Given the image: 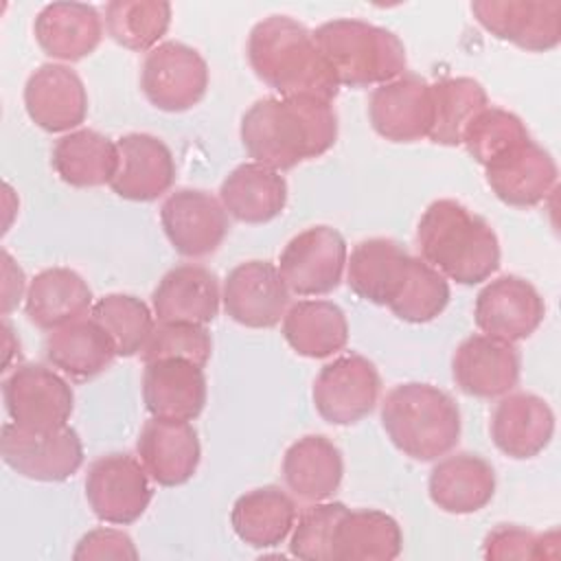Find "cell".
I'll return each instance as SVG.
<instances>
[{"label":"cell","mask_w":561,"mask_h":561,"mask_svg":"<svg viewBox=\"0 0 561 561\" xmlns=\"http://www.w3.org/2000/svg\"><path fill=\"white\" fill-rule=\"evenodd\" d=\"M48 364L70 379H92L101 375L116 357V346L105 329L92 318H79L53 329L44 340Z\"/></svg>","instance_id":"cell-31"},{"label":"cell","mask_w":561,"mask_h":561,"mask_svg":"<svg viewBox=\"0 0 561 561\" xmlns=\"http://www.w3.org/2000/svg\"><path fill=\"white\" fill-rule=\"evenodd\" d=\"M342 502H311L291 528L289 552L305 561H331V539L335 524L346 513Z\"/></svg>","instance_id":"cell-42"},{"label":"cell","mask_w":561,"mask_h":561,"mask_svg":"<svg viewBox=\"0 0 561 561\" xmlns=\"http://www.w3.org/2000/svg\"><path fill=\"white\" fill-rule=\"evenodd\" d=\"M248 61L254 75L280 96H316L333 103L340 92L313 33L289 15H270L252 26Z\"/></svg>","instance_id":"cell-2"},{"label":"cell","mask_w":561,"mask_h":561,"mask_svg":"<svg viewBox=\"0 0 561 561\" xmlns=\"http://www.w3.org/2000/svg\"><path fill=\"white\" fill-rule=\"evenodd\" d=\"M430 500L445 513L471 515L482 511L495 495V469L471 451L440 456L427 480Z\"/></svg>","instance_id":"cell-25"},{"label":"cell","mask_w":561,"mask_h":561,"mask_svg":"<svg viewBox=\"0 0 561 561\" xmlns=\"http://www.w3.org/2000/svg\"><path fill=\"white\" fill-rule=\"evenodd\" d=\"M471 13L486 33L522 50L546 53L561 42L559 0H476Z\"/></svg>","instance_id":"cell-14"},{"label":"cell","mask_w":561,"mask_h":561,"mask_svg":"<svg viewBox=\"0 0 561 561\" xmlns=\"http://www.w3.org/2000/svg\"><path fill=\"white\" fill-rule=\"evenodd\" d=\"M298 511L287 491L267 484L237 497L230 511L234 535L252 548H274L283 543L296 524Z\"/></svg>","instance_id":"cell-33"},{"label":"cell","mask_w":561,"mask_h":561,"mask_svg":"<svg viewBox=\"0 0 561 561\" xmlns=\"http://www.w3.org/2000/svg\"><path fill=\"white\" fill-rule=\"evenodd\" d=\"M0 454L7 467L37 482H61L83 465V443L75 427L26 430L11 423L2 425Z\"/></svg>","instance_id":"cell-6"},{"label":"cell","mask_w":561,"mask_h":561,"mask_svg":"<svg viewBox=\"0 0 561 561\" xmlns=\"http://www.w3.org/2000/svg\"><path fill=\"white\" fill-rule=\"evenodd\" d=\"M537 533L515 526L500 524L484 537L482 554L491 561H511V559H535Z\"/></svg>","instance_id":"cell-44"},{"label":"cell","mask_w":561,"mask_h":561,"mask_svg":"<svg viewBox=\"0 0 561 561\" xmlns=\"http://www.w3.org/2000/svg\"><path fill=\"white\" fill-rule=\"evenodd\" d=\"M39 48L59 61H79L96 50L103 39V18L92 4H46L33 24Z\"/></svg>","instance_id":"cell-26"},{"label":"cell","mask_w":561,"mask_h":561,"mask_svg":"<svg viewBox=\"0 0 561 561\" xmlns=\"http://www.w3.org/2000/svg\"><path fill=\"white\" fill-rule=\"evenodd\" d=\"M239 136L252 162L289 171L335 145L337 116L324 99L265 96L248 107Z\"/></svg>","instance_id":"cell-1"},{"label":"cell","mask_w":561,"mask_h":561,"mask_svg":"<svg viewBox=\"0 0 561 561\" xmlns=\"http://www.w3.org/2000/svg\"><path fill=\"white\" fill-rule=\"evenodd\" d=\"M162 230L173 250L186 259L213 254L228 234L224 204L202 188H178L160 206Z\"/></svg>","instance_id":"cell-12"},{"label":"cell","mask_w":561,"mask_h":561,"mask_svg":"<svg viewBox=\"0 0 561 561\" xmlns=\"http://www.w3.org/2000/svg\"><path fill=\"white\" fill-rule=\"evenodd\" d=\"M92 309V289L70 267H48L33 276L24 296V313L44 331L83 318Z\"/></svg>","instance_id":"cell-30"},{"label":"cell","mask_w":561,"mask_h":561,"mask_svg":"<svg viewBox=\"0 0 561 561\" xmlns=\"http://www.w3.org/2000/svg\"><path fill=\"white\" fill-rule=\"evenodd\" d=\"M118 169L110 188L129 202H153L175 182L171 149L151 134H125L116 140Z\"/></svg>","instance_id":"cell-21"},{"label":"cell","mask_w":561,"mask_h":561,"mask_svg":"<svg viewBox=\"0 0 561 561\" xmlns=\"http://www.w3.org/2000/svg\"><path fill=\"white\" fill-rule=\"evenodd\" d=\"M491 440L513 460L539 456L552 440L554 412L546 399L533 392H508L491 414Z\"/></svg>","instance_id":"cell-22"},{"label":"cell","mask_w":561,"mask_h":561,"mask_svg":"<svg viewBox=\"0 0 561 561\" xmlns=\"http://www.w3.org/2000/svg\"><path fill=\"white\" fill-rule=\"evenodd\" d=\"M2 261V316H9L22 300L26 287V276L22 267L13 261V256L2 250L0 254Z\"/></svg>","instance_id":"cell-45"},{"label":"cell","mask_w":561,"mask_h":561,"mask_svg":"<svg viewBox=\"0 0 561 561\" xmlns=\"http://www.w3.org/2000/svg\"><path fill=\"white\" fill-rule=\"evenodd\" d=\"M519 353L515 344L473 333L465 337L451 355V377L456 386L478 399L508 394L519 381Z\"/></svg>","instance_id":"cell-17"},{"label":"cell","mask_w":561,"mask_h":561,"mask_svg":"<svg viewBox=\"0 0 561 561\" xmlns=\"http://www.w3.org/2000/svg\"><path fill=\"white\" fill-rule=\"evenodd\" d=\"M136 456L156 484L180 486L197 471L202 447L188 421L151 416L138 434Z\"/></svg>","instance_id":"cell-20"},{"label":"cell","mask_w":561,"mask_h":561,"mask_svg":"<svg viewBox=\"0 0 561 561\" xmlns=\"http://www.w3.org/2000/svg\"><path fill=\"white\" fill-rule=\"evenodd\" d=\"M399 522L377 508H357L340 517L331 539V561H392L401 554Z\"/></svg>","instance_id":"cell-32"},{"label":"cell","mask_w":561,"mask_h":561,"mask_svg":"<svg viewBox=\"0 0 561 561\" xmlns=\"http://www.w3.org/2000/svg\"><path fill=\"white\" fill-rule=\"evenodd\" d=\"M2 331H4V348H7V355H4V368L2 370H7L9 368V364H11V353L13 351H18L20 353V344H11V340H13V329H11V324L7 322V318L2 320Z\"/></svg>","instance_id":"cell-46"},{"label":"cell","mask_w":561,"mask_h":561,"mask_svg":"<svg viewBox=\"0 0 561 561\" xmlns=\"http://www.w3.org/2000/svg\"><path fill=\"white\" fill-rule=\"evenodd\" d=\"M370 127L390 142H416L427 138L432 127V90L430 83L414 75L381 83L368 101Z\"/></svg>","instance_id":"cell-16"},{"label":"cell","mask_w":561,"mask_h":561,"mask_svg":"<svg viewBox=\"0 0 561 561\" xmlns=\"http://www.w3.org/2000/svg\"><path fill=\"white\" fill-rule=\"evenodd\" d=\"M90 313L112 337L118 357L140 353L156 327L151 309L131 294H107L92 305Z\"/></svg>","instance_id":"cell-38"},{"label":"cell","mask_w":561,"mask_h":561,"mask_svg":"<svg viewBox=\"0 0 561 561\" xmlns=\"http://www.w3.org/2000/svg\"><path fill=\"white\" fill-rule=\"evenodd\" d=\"M83 486L92 513L114 526L140 519L153 497L149 473L129 454H107L90 462Z\"/></svg>","instance_id":"cell-8"},{"label":"cell","mask_w":561,"mask_h":561,"mask_svg":"<svg viewBox=\"0 0 561 561\" xmlns=\"http://www.w3.org/2000/svg\"><path fill=\"white\" fill-rule=\"evenodd\" d=\"M311 33L340 85H381L401 77L408 68L403 42L383 26L337 18Z\"/></svg>","instance_id":"cell-5"},{"label":"cell","mask_w":561,"mask_h":561,"mask_svg":"<svg viewBox=\"0 0 561 561\" xmlns=\"http://www.w3.org/2000/svg\"><path fill=\"white\" fill-rule=\"evenodd\" d=\"M77 561H103V559H138V550L131 537L118 528L88 530L72 552Z\"/></svg>","instance_id":"cell-43"},{"label":"cell","mask_w":561,"mask_h":561,"mask_svg":"<svg viewBox=\"0 0 561 561\" xmlns=\"http://www.w3.org/2000/svg\"><path fill=\"white\" fill-rule=\"evenodd\" d=\"M381 377L375 364L357 353L324 364L313 381L316 412L331 425H353L366 419L379 399Z\"/></svg>","instance_id":"cell-11"},{"label":"cell","mask_w":561,"mask_h":561,"mask_svg":"<svg viewBox=\"0 0 561 561\" xmlns=\"http://www.w3.org/2000/svg\"><path fill=\"white\" fill-rule=\"evenodd\" d=\"M171 4L164 0H112L105 4V33L127 50H151L167 35Z\"/></svg>","instance_id":"cell-37"},{"label":"cell","mask_w":561,"mask_h":561,"mask_svg":"<svg viewBox=\"0 0 561 561\" xmlns=\"http://www.w3.org/2000/svg\"><path fill=\"white\" fill-rule=\"evenodd\" d=\"M484 175L500 202L515 208H530L554 191L559 171L552 156L533 138H526L486 164Z\"/></svg>","instance_id":"cell-19"},{"label":"cell","mask_w":561,"mask_h":561,"mask_svg":"<svg viewBox=\"0 0 561 561\" xmlns=\"http://www.w3.org/2000/svg\"><path fill=\"white\" fill-rule=\"evenodd\" d=\"M9 419L26 430H55L68 425L75 410L70 383L42 364H18L2 381Z\"/></svg>","instance_id":"cell-10"},{"label":"cell","mask_w":561,"mask_h":561,"mask_svg":"<svg viewBox=\"0 0 561 561\" xmlns=\"http://www.w3.org/2000/svg\"><path fill=\"white\" fill-rule=\"evenodd\" d=\"M381 425L403 456L427 462L458 445L460 410L445 390L423 381H405L383 397Z\"/></svg>","instance_id":"cell-4"},{"label":"cell","mask_w":561,"mask_h":561,"mask_svg":"<svg viewBox=\"0 0 561 561\" xmlns=\"http://www.w3.org/2000/svg\"><path fill=\"white\" fill-rule=\"evenodd\" d=\"M283 337L298 355L324 359L346 346L348 322L331 300H298L283 316Z\"/></svg>","instance_id":"cell-35"},{"label":"cell","mask_w":561,"mask_h":561,"mask_svg":"<svg viewBox=\"0 0 561 561\" xmlns=\"http://www.w3.org/2000/svg\"><path fill=\"white\" fill-rule=\"evenodd\" d=\"M142 401L147 412L158 419H197L206 405L204 368L178 357L145 364Z\"/></svg>","instance_id":"cell-24"},{"label":"cell","mask_w":561,"mask_h":561,"mask_svg":"<svg viewBox=\"0 0 561 561\" xmlns=\"http://www.w3.org/2000/svg\"><path fill=\"white\" fill-rule=\"evenodd\" d=\"M526 138H530V134L517 114L486 105L467 125L462 134V145L467 147L469 156L484 169Z\"/></svg>","instance_id":"cell-40"},{"label":"cell","mask_w":561,"mask_h":561,"mask_svg":"<svg viewBox=\"0 0 561 561\" xmlns=\"http://www.w3.org/2000/svg\"><path fill=\"white\" fill-rule=\"evenodd\" d=\"M546 316V302L539 291L522 276L504 274L489 280L476 296L473 322L491 337L519 342L530 337Z\"/></svg>","instance_id":"cell-13"},{"label":"cell","mask_w":561,"mask_h":561,"mask_svg":"<svg viewBox=\"0 0 561 561\" xmlns=\"http://www.w3.org/2000/svg\"><path fill=\"white\" fill-rule=\"evenodd\" d=\"M432 127L427 138L434 145L458 147L467 125L489 105L484 88L471 77H445L430 83Z\"/></svg>","instance_id":"cell-36"},{"label":"cell","mask_w":561,"mask_h":561,"mask_svg":"<svg viewBox=\"0 0 561 561\" xmlns=\"http://www.w3.org/2000/svg\"><path fill=\"white\" fill-rule=\"evenodd\" d=\"M287 489L302 502H324L342 484L344 458L333 440L307 434L291 443L280 465Z\"/></svg>","instance_id":"cell-28"},{"label":"cell","mask_w":561,"mask_h":561,"mask_svg":"<svg viewBox=\"0 0 561 561\" xmlns=\"http://www.w3.org/2000/svg\"><path fill=\"white\" fill-rule=\"evenodd\" d=\"M346 259V241L335 228L311 226L289 239L276 267L291 294L324 296L337 289Z\"/></svg>","instance_id":"cell-9"},{"label":"cell","mask_w":561,"mask_h":561,"mask_svg":"<svg viewBox=\"0 0 561 561\" xmlns=\"http://www.w3.org/2000/svg\"><path fill=\"white\" fill-rule=\"evenodd\" d=\"M55 173L75 188L110 184L118 169V149L107 136L94 129L64 134L50 151Z\"/></svg>","instance_id":"cell-34"},{"label":"cell","mask_w":561,"mask_h":561,"mask_svg":"<svg viewBox=\"0 0 561 561\" xmlns=\"http://www.w3.org/2000/svg\"><path fill=\"white\" fill-rule=\"evenodd\" d=\"M213 353V340L204 324L193 322H158L140 351L145 364L158 359H188L206 366Z\"/></svg>","instance_id":"cell-41"},{"label":"cell","mask_w":561,"mask_h":561,"mask_svg":"<svg viewBox=\"0 0 561 561\" xmlns=\"http://www.w3.org/2000/svg\"><path fill=\"white\" fill-rule=\"evenodd\" d=\"M449 296L447 278L423 259L412 256L405 283L388 309L403 322L423 324L445 311Z\"/></svg>","instance_id":"cell-39"},{"label":"cell","mask_w":561,"mask_h":561,"mask_svg":"<svg viewBox=\"0 0 561 561\" xmlns=\"http://www.w3.org/2000/svg\"><path fill=\"white\" fill-rule=\"evenodd\" d=\"M289 289L270 261H243L234 265L221 291L224 311L248 329H272L289 309Z\"/></svg>","instance_id":"cell-15"},{"label":"cell","mask_w":561,"mask_h":561,"mask_svg":"<svg viewBox=\"0 0 561 561\" xmlns=\"http://www.w3.org/2000/svg\"><path fill=\"white\" fill-rule=\"evenodd\" d=\"M416 245L427 265L458 285L484 283L500 267L495 230L456 199H436L425 208Z\"/></svg>","instance_id":"cell-3"},{"label":"cell","mask_w":561,"mask_h":561,"mask_svg":"<svg viewBox=\"0 0 561 561\" xmlns=\"http://www.w3.org/2000/svg\"><path fill=\"white\" fill-rule=\"evenodd\" d=\"M24 110L48 134L75 131L88 116V92L72 68L42 64L24 83Z\"/></svg>","instance_id":"cell-18"},{"label":"cell","mask_w":561,"mask_h":561,"mask_svg":"<svg viewBox=\"0 0 561 561\" xmlns=\"http://www.w3.org/2000/svg\"><path fill=\"white\" fill-rule=\"evenodd\" d=\"M221 289L215 272L204 265L182 263L169 270L151 294V309L158 322L208 324L217 318Z\"/></svg>","instance_id":"cell-23"},{"label":"cell","mask_w":561,"mask_h":561,"mask_svg":"<svg viewBox=\"0 0 561 561\" xmlns=\"http://www.w3.org/2000/svg\"><path fill=\"white\" fill-rule=\"evenodd\" d=\"M219 202L226 213L241 224H267L287 204V182L280 171L259 162L234 167L219 186Z\"/></svg>","instance_id":"cell-29"},{"label":"cell","mask_w":561,"mask_h":561,"mask_svg":"<svg viewBox=\"0 0 561 561\" xmlns=\"http://www.w3.org/2000/svg\"><path fill=\"white\" fill-rule=\"evenodd\" d=\"M410 259L392 239H364L346 259V283L355 296L388 307L405 283Z\"/></svg>","instance_id":"cell-27"},{"label":"cell","mask_w":561,"mask_h":561,"mask_svg":"<svg viewBox=\"0 0 561 561\" xmlns=\"http://www.w3.org/2000/svg\"><path fill=\"white\" fill-rule=\"evenodd\" d=\"M208 88V64L188 44L162 42L151 48L140 68L145 99L162 112H186Z\"/></svg>","instance_id":"cell-7"}]
</instances>
